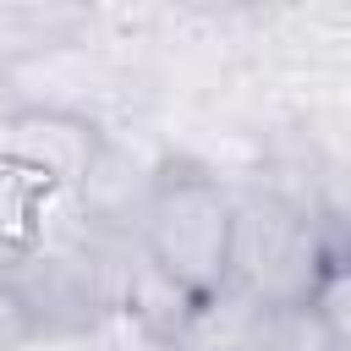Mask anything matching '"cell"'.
<instances>
[{
  "mask_svg": "<svg viewBox=\"0 0 351 351\" xmlns=\"http://www.w3.org/2000/svg\"><path fill=\"white\" fill-rule=\"evenodd\" d=\"M230 225H236V192L214 170L159 165V181L137 219V247L192 302H214L225 296L230 274Z\"/></svg>",
  "mask_w": 351,
  "mask_h": 351,
  "instance_id": "1",
  "label": "cell"
},
{
  "mask_svg": "<svg viewBox=\"0 0 351 351\" xmlns=\"http://www.w3.org/2000/svg\"><path fill=\"white\" fill-rule=\"evenodd\" d=\"M329 230L318 208L296 203L274 186H241L236 192V225H230V274L225 291L252 307H302L313 280L329 263Z\"/></svg>",
  "mask_w": 351,
  "mask_h": 351,
  "instance_id": "2",
  "label": "cell"
},
{
  "mask_svg": "<svg viewBox=\"0 0 351 351\" xmlns=\"http://www.w3.org/2000/svg\"><path fill=\"white\" fill-rule=\"evenodd\" d=\"M104 143L110 132L88 110H71V104H16L0 115V159L27 170L55 197H77Z\"/></svg>",
  "mask_w": 351,
  "mask_h": 351,
  "instance_id": "3",
  "label": "cell"
},
{
  "mask_svg": "<svg viewBox=\"0 0 351 351\" xmlns=\"http://www.w3.org/2000/svg\"><path fill=\"white\" fill-rule=\"evenodd\" d=\"M60 203L66 197L44 192L27 170H16L11 159H0V263L16 258V252H27V247H38L44 230H49V219L60 214Z\"/></svg>",
  "mask_w": 351,
  "mask_h": 351,
  "instance_id": "4",
  "label": "cell"
},
{
  "mask_svg": "<svg viewBox=\"0 0 351 351\" xmlns=\"http://www.w3.org/2000/svg\"><path fill=\"white\" fill-rule=\"evenodd\" d=\"M176 351H258V340H252V302H241L230 291L203 302L197 318L181 329Z\"/></svg>",
  "mask_w": 351,
  "mask_h": 351,
  "instance_id": "5",
  "label": "cell"
},
{
  "mask_svg": "<svg viewBox=\"0 0 351 351\" xmlns=\"http://www.w3.org/2000/svg\"><path fill=\"white\" fill-rule=\"evenodd\" d=\"M71 27L66 11H22V5H0V71H16L27 60H44L49 49H60V33Z\"/></svg>",
  "mask_w": 351,
  "mask_h": 351,
  "instance_id": "6",
  "label": "cell"
},
{
  "mask_svg": "<svg viewBox=\"0 0 351 351\" xmlns=\"http://www.w3.org/2000/svg\"><path fill=\"white\" fill-rule=\"evenodd\" d=\"M252 340L258 351H340L329 329L302 307H252Z\"/></svg>",
  "mask_w": 351,
  "mask_h": 351,
  "instance_id": "7",
  "label": "cell"
},
{
  "mask_svg": "<svg viewBox=\"0 0 351 351\" xmlns=\"http://www.w3.org/2000/svg\"><path fill=\"white\" fill-rule=\"evenodd\" d=\"M307 313L329 329V340H335L340 351H351V252H346V247H335L329 263H324V274L313 280Z\"/></svg>",
  "mask_w": 351,
  "mask_h": 351,
  "instance_id": "8",
  "label": "cell"
},
{
  "mask_svg": "<svg viewBox=\"0 0 351 351\" xmlns=\"http://www.w3.org/2000/svg\"><path fill=\"white\" fill-rule=\"evenodd\" d=\"M27 346H33V329H27L22 307L5 296V285H0V351H27Z\"/></svg>",
  "mask_w": 351,
  "mask_h": 351,
  "instance_id": "9",
  "label": "cell"
}]
</instances>
